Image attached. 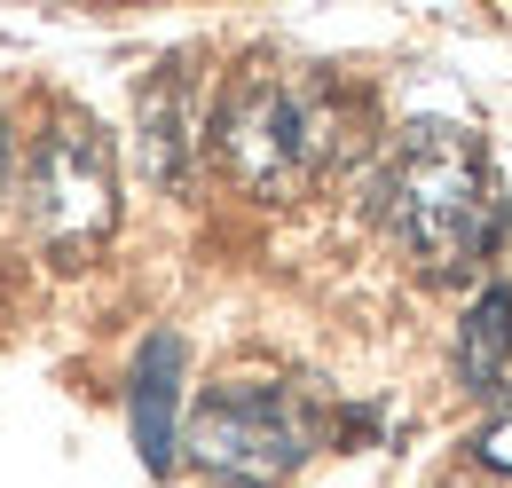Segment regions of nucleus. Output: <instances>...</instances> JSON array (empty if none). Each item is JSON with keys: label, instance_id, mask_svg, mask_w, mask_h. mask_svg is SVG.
<instances>
[{"label": "nucleus", "instance_id": "f257e3e1", "mask_svg": "<svg viewBox=\"0 0 512 488\" xmlns=\"http://www.w3.org/2000/svg\"><path fill=\"white\" fill-rule=\"evenodd\" d=\"M379 221L418 260V276L434 284L473 276L497 244V174H489L481 134L449 119L402 126L379 166Z\"/></svg>", "mask_w": 512, "mask_h": 488}, {"label": "nucleus", "instance_id": "f03ea898", "mask_svg": "<svg viewBox=\"0 0 512 488\" xmlns=\"http://www.w3.org/2000/svg\"><path fill=\"white\" fill-rule=\"evenodd\" d=\"M205 142H213L221 174L245 197L284 205V197H308L347 158V95L331 79H316V71L253 63V71H237L221 87Z\"/></svg>", "mask_w": 512, "mask_h": 488}, {"label": "nucleus", "instance_id": "7ed1b4c3", "mask_svg": "<svg viewBox=\"0 0 512 488\" xmlns=\"http://www.w3.org/2000/svg\"><path fill=\"white\" fill-rule=\"evenodd\" d=\"M331 441V410L308 386L284 378H229L213 386L182 426V449L205 481L221 488H276Z\"/></svg>", "mask_w": 512, "mask_h": 488}, {"label": "nucleus", "instance_id": "20e7f679", "mask_svg": "<svg viewBox=\"0 0 512 488\" xmlns=\"http://www.w3.org/2000/svg\"><path fill=\"white\" fill-rule=\"evenodd\" d=\"M24 229L56 268H87L119 229V158L87 111H56L24 166Z\"/></svg>", "mask_w": 512, "mask_h": 488}, {"label": "nucleus", "instance_id": "39448f33", "mask_svg": "<svg viewBox=\"0 0 512 488\" xmlns=\"http://www.w3.org/2000/svg\"><path fill=\"white\" fill-rule=\"evenodd\" d=\"M134 119H142V166H150V182L166 189H190V166L197 150H205V103H197V71L182 56L158 63L150 79H142V95H134Z\"/></svg>", "mask_w": 512, "mask_h": 488}, {"label": "nucleus", "instance_id": "423d86ee", "mask_svg": "<svg viewBox=\"0 0 512 488\" xmlns=\"http://www.w3.org/2000/svg\"><path fill=\"white\" fill-rule=\"evenodd\" d=\"M127 410H134V449H142V465L150 473H166L174 465V449H182V339L174 331H150L142 339V355H134V378H127Z\"/></svg>", "mask_w": 512, "mask_h": 488}, {"label": "nucleus", "instance_id": "0eeeda50", "mask_svg": "<svg viewBox=\"0 0 512 488\" xmlns=\"http://www.w3.org/2000/svg\"><path fill=\"white\" fill-rule=\"evenodd\" d=\"M512 284H489L457 323V386L473 402H505L512 386Z\"/></svg>", "mask_w": 512, "mask_h": 488}, {"label": "nucleus", "instance_id": "6e6552de", "mask_svg": "<svg viewBox=\"0 0 512 488\" xmlns=\"http://www.w3.org/2000/svg\"><path fill=\"white\" fill-rule=\"evenodd\" d=\"M473 465H481V473H497V481H512V394L497 402V418L481 426V441H473Z\"/></svg>", "mask_w": 512, "mask_h": 488}, {"label": "nucleus", "instance_id": "1a4fd4ad", "mask_svg": "<svg viewBox=\"0 0 512 488\" xmlns=\"http://www.w3.org/2000/svg\"><path fill=\"white\" fill-rule=\"evenodd\" d=\"M8 166H16V142H8V111H0V197H8Z\"/></svg>", "mask_w": 512, "mask_h": 488}]
</instances>
